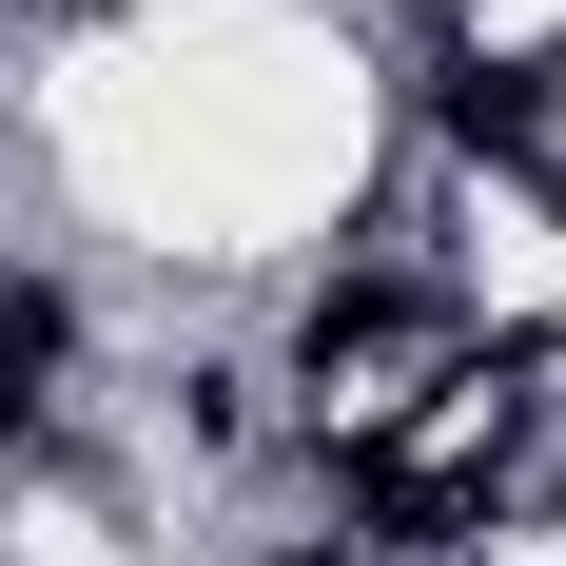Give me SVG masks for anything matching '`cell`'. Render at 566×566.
Listing matches in <instances>:
<instances>
[{
  "instance_id": "obj_3",
  "label": "cell",
  "mask_w": 566,
  "mask_h": 566,
  "mask_svg": "<svg viewBox=\"0 0 566 566\" xmlns=\"http://www.w3.org/2000/svg\"><path fill=\"white\" fill-rule=\"evenodd\" d=\"M274 566H352V547H274Z\"/></svg>"
},
{
  "instance_id": "obj_2",
  "label": "cell",
  "mask_w": 566,
  "mask_h": 566,
  "mask_svg": "<svg viewBox=\"0 0 566 566\" xmlns=\"http://www.w3.org/2000/svg\"><path fill=\"white\" fill-rule=\"evenodd\" d=\"M450 137H469V157H527V78H509V59H469V78H450Z\"/></svg>"
},
{
  "instance_id": "obj_1",
  "label": "cell",
  "mask_w": 566,
  "mask_h": 566,
  "mask_svg": "<svg viewBox=\"0 0 566 566\" xmlns=\"http://www.w3.org/2000/svg\"><path fill=\"white\" fill-rule=\"evenodd\" d=\"M59 352H78V313H59L40 274L0 293V430H40V391H59Z\"/></svg>"
}]
</instances>
